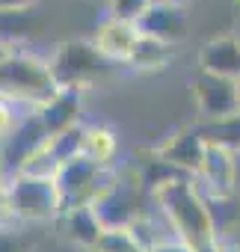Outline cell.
Masks as SVG:
<instances>
[{
  "mask_svg": "<svg viewBox=\"0 0 240 252\" xmlns=\"http://www.w3.org/2000/svg\"><path fill=\"white\" fill-rule=\"evenodd\" d=\"M149 199L154 202L157 214L169 225V234L172 237L184 240L196 252H216L219 228L213 222L210 205H208L205 193L199 190L196 178L178 175V178L160 184Z\"/></svg>",
  "mask_w": 240,
  "mask_h": 252,
  "instance_id": "6da1fadb",
  "label": "cell"
},
{
  "mask_svg": "<svg viewBox=\"0 0 240 252\" xmlns=\"http://www.w3.org/2000/svg\"><path fill=\"white\" fill-rule=\"evenodd\" d=\"M57 95V83L51 77L48 60H39L27 51H12L0 63V98L9 104H21L30 113Z\"/></svg>",
  "mask_w": 240,
  "mask_h": 252,
  "instance_id": "7a4b0ae2",
  "label": "cell"
},
{
  "mask_svg": "<svg viewBox=\"0 0 240 252\" xmlns=\"http://www.w3.org/2000/svg\"><path fill=\"white\" fill-rule=\"evenodd\" d=\"M0 199L18 225H45L57 222L62 214V202L57 184L51 178H36L24 172H12L0 184Z\"/></svg>",
  "mask_w": 240,
  "mask_h": 252,
  "instance_id": "3957f363",
  "label": "cell"
},
{
  "mask_svg": "<svg viewBox=\"0 0 240 252\" xmlns=\"http://www.w3.org/2000/svg\"><path fill=\"white\" fill-rule=\"evenodd\" d=\"M51 77L57 89H80L86 92L98 77L107 74L110 63L95 51L92 39H65L54 48L48 60Z\"/></svg>",
  "mask_w": 240,
  "mask_h": 252,
  "instance_id": "277c9868",
  "label": "cell"
},
{
  "mask_svg": "<svg viewBox=\"0 0 240 252\" xmlns=\"http://www.w3.org/2000/svg\"><path fill=\"white\" fill-rule=\"evenodd\" d=\"M110 169L92 163L89 158H74V160H65L57 175H54V184H57V193H60V202H62V211L68 208H77V205H92L95 196L107 187L110 181Z\"/></svg>",
  "mask_w": 240,
  "mask_h": 252,
  "instance_id": "5b68a950",
  "label": "cell"
},
{
  "mask_svg": "<svg viewBox=\"0 0 240 252\" xmlns=\"http://www.w3.org/2000/svg\"><path fill=\"white\" fill-rule=\"evenodd\" d=\"M190 98H193V107H196V116L202 125H210V122L240 113L237 80H228L219 74L196 71L190 77Z\"/></svg>",
  "mask_w": 240,
  "mask_h": 252,
  "instance_id": "8992f818",
  "label": "cell"
},
{
  "mask_svg": "<svg viewBox=\"0 0 240 252\" xmlns=\"http://www.w3.org/2000/svg\"><path fill=\"white\" fill-rule=\"evenodd\" d=\"M143 196H149L140 181L128 178H110L107 187L95 196L92 211L104 222V228H128L140 214H143Z\"/></svg>",
  "mask_w": 240,
  "mask_h": 252,
  "instance_id": "52a82bcc",
  "label": "cell"
},
{
  "mask_svg": "<svg viewBox=\"0 0 240 252\" xmlns=\"http://www.w3.org/2000/svg\"><path fill=\"white\" fill-rule=\"evenodd\" d=\"M205 149H208V137L202 131V125H181V128L169 131L154 149H149L154 158H160L163 163H169L175 172L196 178L205 160Z\"/></svg>",
  "mask_w": 240,
  "mask_h": 252,
  "instance_id": "ba28073f",
  "label": "cell"
},
{
  "mask_svg": "<svg viewBox=\"0 0 240 252\" xmlns=\"http://www.w3.org/2000/svg\"><path fill=\"white\" fill-rule=\"evenodd\" d=\"M196 184L205 196L210 199H225V196H234L237 190V172H234V152L219 146V143H210L208 140V149H205V160H202V169L196 175Z\"/></svg>",
  "mask_w": 240,
  "mask_h": 252,
  "instance_id": "9c48e42d",
  "label": "cell"
},
{
  "mask_svg": "<svg viewBox=\"0 0 240 252\" xmlns=\"http://www.w3.org/2000/svg\"><path fill=\"white\" fill-rule=\"evenodd\" d=\"M137 30L140 36H151V39H160L166 45H181L190 33V18H187V9L181 3H172V0H154L149 6V12L137 21Z\"/></svg>",
  "mask_w": 240,
  "mask_h": 252,
  "instance_id": "30bf717a",
  "label": "cell"
},
{
  "mask_svg": "<svg viewBox=\"0 0 240 252\" xmlns=\"http://www.w3.org/2000/svg\"><path fill=\"white\" fill-rule=\"evenodd\" d=\"M45 143H48V134H45V128H42L36 110L27 113L24 119H18L15 131H12L3 143H0V166H3V172H6V175L18 172L21 163H24L39 146H45Z\"/></svg>",
  "mask_w": 240,
  "mask_h": 252,
  "instance_id": "8fae6325",
  "label": "cell"
},
{
  "mask_svg": "<svg viewBox=\"0 0 240 252\" xmlns=\"http://www.w3.org/2000/svg\"><path fill=\"white\" fill-rule=\"evenodd\" d=\"M199 71L240 80V39L237 33H219L199 48Z\"/></svg>",
  "mask_w": 240,
  "mask_h": 252,
  "instance_id": "7c38bea8",
  "label": "cell"
},
{
  "mask_svg": "<svg viewBox=\"0 0 240 252\" xmlns=\"http://www.w3.org/2000/svg\"><path fill=\"white\" fill-rule=\"evenodd\" d=\"M83 95L86 92H80V89H57V95L36 110L42 128L48 134V140L57 137V134H62V131H68V128H74V125H80Z\"/></svg>",
  "mask_w": 240,
  "mask_h": 252,
  "instance_id": "4fadbf2b",
  "label": "cell"
},
{
  "mask_svg": "<svg viewBox=\"0 0 240 252\" xmlns=\"http://www.w3.org/2000/svg\"><path fill=\"white\" fill-rule=\"evenodd\" d=\"M137 42H140L137 24L116 21V18H107V21L95 30V36H92L95 51H98L107 63H125V65H128V60H131Z\"/></svg>",
  "mask_w": 240,
  "mask_h": 252,
  "instance_id": "5bb4252c",
  "label": "cell"
},
{
  "mask_svg": "<svg viewBox=\"0 0 240 252\" xmlns=\"http://www.w3.org/2000/svg\"><path fill=\"white\" fill-rule=\"evenodd\" d=\"M57 225L62 228V237L68 243H74L77 249H83V252H89L98 243V237L104 234V222L98 220V214L92 211V205H77V208L62 211L60 220H57Z\"/></svg>",
  "mask_w": 240,
  "mask_h": 252,
  "instance_id": "9a60e30c",
  "label": "cell"
},
{
  "mask_svg": "<svg viewBox=\"0 0 240 252\" xmlns=\"http://www.w3.org/2000/svg\"><path fill=\"white\" fill-rule=\"evenodd\" d=\"M42 33H45V24L36 15V9L0 12V42L9 51H24V45L36 42Z\"/></svg>",
  "mask_w": 240,
  "mask_h": 252,
  "instance_id": "2e32d148",
  "label": "cell"
},
{
  "mask_svg": "<svg viewBox=\"0 0 240 252\" xmlns=\"http://www.w3.org/2000/svg\"><path fill=\"white\" fill-rule=\"evenodd\" d=\"M172 57H175V48L172 45H166L160 39H151V36H140V42H137L128 65L134 71H140V74H154V71L169 68Z\"/></svg>",
  "mask_w": 240,
  "mask_h": 252,
  "instance_id": "e0dca14e",
  "label": "cell"
},
{
  "mask_svg": "<svg viewBox=\"0 0 240 252\" xmlns=\"http://www.w3.org/2000/svg\"><path fill=\"white\" fill-rule=\"evenodd\" d=\"M83 158L92 163L110 169V163L119 158V134L110 125H86V140H83Z\"/></svg>",
  "mask_w": 240,
  "mask_h": 252,
  "instance_id": "ac0fdd59",
  "label": "cell"
},
{
  "mask_svg": "<svg viewBox=\"0 0 240 252\" xmlns=\"http://www.w3.org/2000/svg\"><path fill=\"white\" fill-rule=\"evenodd\" d=\"M166 228H169L166 222H163V225H157V220H154L151 214H146V211H143V214H140L128 228H125V231L131 234V240H134L143 252H151L157 243H163L166 237H172V234H166Z\"/></svg>",
  "mask_w": 240,
  "mask_h": 252,
  "instance_id": "d6986e66",
  "label": "cell"
},
{
  "mask_svg": "<svg viewBox=\"0 0 240 252\" xmlns=\"http://www.w3.org/2000/svg\"><path fill=\"white\" fill-rule=\"evenodd\" d=\"M83 140H86V125L80 122V125H74V128H68V131L51 137V140H48V149H51V155H54V158L60 160V166H62L65 160H74V158L83 155Z\"/></svg>",
  "mask_w": 240,
  "mask_h": 252,
  "instance_id": "ffe728a7",
  "label": "cell"
},
{
  "mask_svg": "<svg viewBox=\"0 0 240 252\" xmlns=\"http://www.w3.org/2000/svg\"><path fill=\"white\" fill-rule=\"evenodd\" d=\"M202 131L210 143H219L231 152H240V113L219 119V122H210V125H202Z\"/></svg>",
  "mask_w": 240,
  "mask_h": 252,
  "instance_id": "44dd1931",
  "label": "cell"
},
{
  "mask_svg": "<svg viewBox=\"0 0 240 252\" xmlns=\"http://www.w3.org/2000/svg\"><path fill=\"white\" fill-rule=\"evenodd\" d=\"M57 169H60V160L51 155V149H48V143H45V146H39V149L21 163L18 172H24V175H36V178H51V181H54Z\"/></svg>",
  "mask_w": 240,
  "mask_h": 252,
  "instance_id": "7402d4cb",
  "label": "cell"
},
{
  "mask_svg": "<svg viewBox=\"0 0 240 252\" xmlns=\"http://www.w3.org/2000/svg\"><path fill=\"white\" fill-rule=\"evenodd\" d=\"M151 3H154V0H107V18L137 24L149 12Z\"/></svg>",
  "mask_w": 240,
  "mask_h": 252,
  "instance_id": "603a6c76",
  "label": "cell"
},
{
  "mask_svg": "<svg viewBox=\"0 0 240 252\" xmlns=\"http://www.w3.org/2000/svg\"><path fill=\"white\" fill-rule=\"evenodd\" d=\"M89 252H143V249L131 240L125 228H104V234L98 237V243Z\"/></svg>",
  "mask_w": 240,
  "mask_h": 252,
  "instance_id": "cb8c5ba5",
  "label": "cell"
},
{
  "mask_svg": "<svg viewBox=\"0 0 240 252\" xmlns=\"http://www.w3.org/2000/svg\"><path fill=\"white\" fill-rule=\"evenodd\" d=\"M15 125H18V116H15V104L3 101L0 98V143H3L12 131H15Z\"/></svg>",
  "mask_w": 240,
  "mask_h": 252,
  "instance_id": "d4e9b609",
  "label": "cell"
},
{
  "mask_svg": "<svg viewBox=\"0 0 240 252\" xmlns=\"http://www.w3.org/2000/svg\"><path fill=\"white\" fill-rule=\"evenodd\" d=\"M42 0H0V12H21V9H36Z\"/></svg>",
  "mask_w": 240,
  "mask_h": 252,
  "instance_id": "484cf974",
  "label": "cell"
},
{
  "mask_svg": "<svg viewBox=\"0 0 240 252\" xmlns=\"http://www.w3.org/2000/svg\"><path fill=\"white\" fill-rule=\"evenodd\" d=\"M151 252H196L193 246H187L184 240H178V237H166L163 243H157Z\"/></svg>",
  "mask_w": 240,
  "mask_h": 252,
  "instance_id": "4316f807",
  "label": "cell"
},
{
  "mask_svg": "<svg viewBox=\"0 0 240 252\" xmlns=\"http://www.w3.org/2000/svg\"><path fill=\"white\" fill-rule=\"evenodd\" d=\"M216 252H240V246H237V243H222V240H219V243H216Z\"/></svg>",
  "mask_w": 240,
  "mask_h": 252,
  "instance_id": "83f0119b",
  "label": "cell"
},
{
  "mask_svg": "<svg viewBox=\"0 0 240 252\" xmlns=\"http://www.w3.org/2000/svg\"><path fill=\"white\" fill-rule=\"evenodd\" d=\"M234 172H237V190H240V152H234Z\"/></svg>",
  "mask_w": 240,
  "mask_h": 252,
  "instance_id": "f1b7e54d",
  "label": "cell"
},
{
  "mask_svg": "<svg viewBox=\"0 0 240 252\" xmlns=\"http://www.w3.org/2000/svg\"><path fill=\"white\" fill-rule=\"evenodd\" d=\"M9 54H12V51H9V48H6V45H3V42H0V63H3V60H6V57H9Z\"/></svg>",
  "mask_w": 240,
  "mask_h": 252,
  "instance_id": "f546056e",
  "label": "cell"
},
{
  "mask_svg": "<svg viewBox=\"0 0 240 252\" xmlns=\"http://www.w3.org/2000/svg\"><path fill=\"white\" fill-rule=\"evenodd\" d=\"M86 3H104L107 6V0H86Z\"/></svg>",
  "mask_w": 240,
  "mask_h": 252,
  "instance_id": "4dcf8cb0",
  "label": "cell"
},
{
  "mask_svg": "<svg viewBox=\"0 0 240 252\" xmlns=\"http://www.w3.org/2000/svg\"><path fill=\"white\" fill-rule=\"evenodd\" d=\"M234 9H237V12H240V0H234Z\"/></svg>",
  "mask_w": 240,
  "mask_h": 252,
  "instance_id": "1f68e13d",
  "label": "cell"
},
{
  "mask_svg": "<svg viewBox=\"0 0 240 252\" xmlns=\"http://www.w3.org/2000/svg\"><path fill=\"white\" fill-rule=\"evenodd\" d=\"M172 3H181V6H184V0H172Z\"/></svg>",
  "mask_w": 240,
  "mask_h": 252,
  "instance_id": "d6a6232c",
  "label": "cell"
},
{
  "mask_svg": "<svg viewBox=\"0 0 240 252\" xmlns=\"http://www.w3.org/2000/svg\"><path fill=\"white\" fill-rule=\"evenodd\" d=\"M237 95H240V80H237Z\"/></svg>",
  "mask_w": 240,
  "mask_h": 252,
  "instance_id": "836d02e7",
  "label": "cell"
},
{
  "mask_svg": "<svg viewBox=\"0 0 240 252\" xmlns=\"http://www.w3.org/2000/svg\"><path fill=\"white\" fill-rule=\"evenodd\" d=\"M237 39H240V30H237Z\"/></svg>",
  "mask_w": 240,
  "mask_h": 252,
  "instance_id": "e575fe53",
  "label": "cell"
}]
</instances>
